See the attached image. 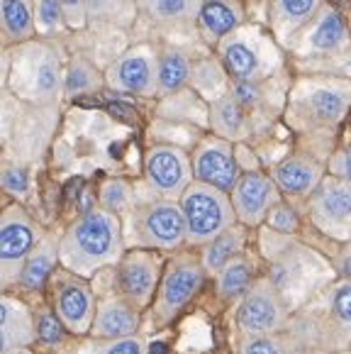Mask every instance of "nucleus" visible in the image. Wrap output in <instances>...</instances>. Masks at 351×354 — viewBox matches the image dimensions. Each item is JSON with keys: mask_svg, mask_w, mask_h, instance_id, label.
<instances>
[{"mask_svg": "<svg viewBox=\"0 0 351 354\" xmlns=\"http://www.w3.org/2000/svg\"><path fill=\"white\" fill-rule=\"evenodd\" d=\"M127 252L122 218L103 208L86 210L64 234H59L61 266L78 277L93 279L105 269H113Z\"/></svg>", "mask_w": 351, "mask_h": 354, "instance_id": "nucleus-1", "label": "nucleus"}, {"mask_svg": "<svg viewBox=\"0 0 351 354\" xmlns=\"http://www.w3.org/2000/svg\"><path fill=\"white\" fill-rule=\"evenodd\" d=\"M288 333L307 354L351 349V283L336 277L290 315Z\"/></svg>", "mask_w": 351, "mask_h": 354, "instance_id": "nucleus-2", "label": "nucleus"}, {"mask_svg": "<svg viewBox=\"0 0 351 354\" xmlns=\"http://www.w3.org/2000/svg\"><path fill=\"white\" fill-rule=\"evenodd\" d=\"M351 110V78L341 73H305L285 98V122L300 135L332 132Z\"/></svg>", "mask_w": 351, "mask_h": 354, "instance_id": "nucleus-3", "label": "nucleus"}, {"mask_svg": "<svg viewBox=\"0 0 351 354\" xmlns=\"http://www.w3.org/2000/svg\"><path fill=\"white\" fill-rule=\"evenodd\" d=\"M269 261L266 277L274 281L283 301L288 303L290 313L300 310L307 301L317 296L325 286H330L336 279L334 264L325 259L312 247L295 242L290 234L281 237V245L263 252Z\"/></svg>", "mask_w": 351, "mask_h": 354, "instance_id": "nucleus-4", "label": "nucleus"}, {"mask_svg": "<svg viewBox=\"0 0 351 354\" xmlns=\"http://www.w3.org/2000/svg\"><path fill=\"white\" fill-rule=\"evenodd\" d=\"M61 54L54 39H32L20 44V54H12L8 64V91L25 103L54 105L64 95Z\"/></svg>", "mask_w": 351, "mask_h": 354, "instance_id": "nucleus-5", "label": "nucleus"}, {"mask_svg": "<svg viewBox=\"0 0 351 354\" xmlns=\"http://www.w3.org/2000/svg\"><path fill=\"white\" fill-rule=\"evenodd\" d=\"M59 122V103H25L10 91L3 98V145L6 162L37 164L47 151Z\"/></svg>", "mask_w": 351, "mask_h": 354, "instance_id": "nucleus-6", "label": "nucleus"}, {"mask_svg": "<svg viewBox=\"0 0 351 354\" xmlns=\"http://www.w3.org/2000/svg\"><path fill=\"white\" fill-rule=\"evenodd\" d=\"M127 250L178 252L188 247V225L178 201H140L122 218Z\"/></svg>", "mask_w": 351, "mask_h": 354, "instance_id": "nucleus-7", "label": "nucleus"}, {"mask_svg": "<svg viewBox=\"0 0 351 354\" xmlns=\"http://www.w3.org/2000/svg\"><path fill=\"white\" fill-rule=\"evenodd\" d=\"M220 64L229 81H269L283 64L281 44L258 27H239L217 42Z\"/></svg>", "mask_w": 351, "mask_h": 354, "instance_id": "nucleus-8", "label": "nucleus"}, {"mask_svg": "<svg viewBox=\"0 0 351 354\" xmlns=\"http://www.w3.org/2000/svg\"><path fill=\"white\" fill-rule=\"evenodd\" d=\"M205 279L207 271L200 261V254L178 252L171 259H166L159 291L149 308L154 328H164L171 320H176V315L198 296Z\"/></svg>", "mask_w": 351, "mask_h": 354, "instance_id": "nucleus-9", "label": "nucleus"}, {"mask_svg": "<svg viewBox=\"0 0 351 354\" xmlns=\"http://www.w3.org/2000/svg\"><path fill=\"white\" fill-rule=\"evenodd\" d=\"M178 203H181L183 215H186L188 247L207 245L212 237L237 225V213H234L229 193L220 191L215 186L193 181Z\"/></svg>", "mask_w": 351, "mask_h": 354, "instance_id": "nucleus-10", "label": "nucleus"}, {"mask_svg": "<svg viewBox=\"0 0 351 354\" xmlns=\"http://www.w3.org/2000/svg\"><path fill=\"white\" fill-rule=\"evenodd\" d=\"M47 232L20 203H8L0 215V286L10 293L17 286L22 266Z\"/></svg>", "mask_w": 351, "mask_h": 354, "instance_id": "nucleus-11", "label": "nucleus"}, {"mask_svg": "<svg viewBox=\"0 0 351 354\" xmlns=\"http://www.w3.org/2000/svg\"><path fill=\"white\" fill-rule=\"evenodd\" d=\"M47 301L73 337L91 335L100 301L95 288L91 286V279L59 266L47 283Z\"/></svg>", "mask_w": 351, "mask_h": 354, "instance_id": "nucleus-12", "label": "nucleus"}, {"mask_svg": "<svg viewBox=\"0 0 351 354\" xmlns=\"http://www.w3.org/2000/svg\"><path fill=\"white\" fill-rule=\"evenodd\" d=\"M166 261L161 252L154 250H127L122 259L113 266V281L110 293H117L124 301L135 303L137 308L146 310L151 308L159 291L161 277H164Z\"/></svg>", "mask_w": 351, "mask_h": 354, "instance_id": "nucleus-13", "label": "nucleus"}, {"mask_svg": "<svg viewBox=\"0 0 351 354\" xmlns=\"http://www.w3.org/2000/svg\"><path fill=\"white\" fill-rule=\"evenodd\" d=\"M290 308L274 286L269 277H258V281L247 291L234 310V328L239 335H276L285 333L290 325Z\"/></svg>", "mask_w": 351, "mask_h": 354, "instance_id": "nucleus-14", "label": "nucleus"}, {"mask_svg": "<svg viewBox=\"0 0 351 354\" xmlns=\"http://www.w3.org/2000/svg\"><path fill=\"white\" fill-rule=\"evenodd\" d=\"M105 84L115 93L142 98L159 95V49L146 42L124 49L105 68Z\"/></svg>", "mask_w": 351, "mask_h": 354, "instance_id": "nucleus-15", "label": "nucleus"}, {"mask_svg": "<svg viewBox=\"0 0 351 354\" xmlns=\"http://www.w3.org/2000/svg\"><path fill=\"white\" fill-rule=\"evenodd\" d=\"M307 218L330 240L344 242L351 240V183L339 176L327 174L317 191L305 203Z\"/></svg>", "mask_w": 351, "mask_h": 354, "instance_id": "nucleus-16", "label": "nucleus"}, {"mask_svg": "<svg viewBox=\"0 0 351 354\" xmlns=\"http://www.w3.org/2000/svg\"><path fill=\"white\" fill-rule=\"evenodd\" d=\"M144 181L156 198L181 201L196 176L193 162L183 147L178 145H154L144 154Z\"/></svg>", "mask_w": 351, "mask_h": 354, "instance_id": "nucleus-17", "label": "nucleus"}, {"mask_svg": "<svg viewBox=\"0 0 351 354\" xmlns=\"http://www.w3.org/2000/svg\"><path fill=\"white\" fill-rule=\"evenodd\" d=\"M191 162L196 181L227 193H232V188L237 186V181L244 174L242 167H239L234 142L222 140L217 135H205L196 142L191 151Z\"/></svg>", "mask_w": 351, "mask_h": 354, "instance_id": "nucleus-18", "label": "nucleus"}, {"mask_svg": "<svg viewBox=\"0 0 351 354\" xmlns=\"http://www.w3.org/2000/svg\"><path fill=\"white\" fill-rule=\"evenodd\" d=\"M237 213V223H242L244 227H261L266 225L271 208L283 198L281 188L276 186L274 176L263 171H244L242 178L237 181V186L229 193Z\"/></svg>", "mask_w": 351, "mask_h": 354, "instance_id": "nucleus-19", "label": "nucleus"}, {"mask_svg": "<svg viewBox=\"0 0 351 354\" xmlns=\"http://www.w3.org/2000/svg\"><path fill=\"white\" fill-rule=\"evenodd\" d=\"M290 49L305 57H336L351 49V37L341 12L325 3L320 12L310 20V25L295 37Z\"/></svg>", "mask_w": 351, "mask_h": 354, "instance_id": "nucleus-20", "label": "nucleus"}, {"mask_svg": "<svg viewBox=\"0 0 351 354\" xmlns=\"http://www.w3.org/2000/svg\"><path fill=\"white\" fill-rule=\"evenodd\" d=\"M271 176H274L276 186L281 188L285 201L307 203L322 183V178L327 176V162L317 159L315 154H307V151H293L276 164Z\"/></svg>", "mask_w": 351, "mask_h": 354, "instance_id": "nucleus-21", "label": "nucleus"}, {"mask_svg": "<svg viewBox=\"0 0 351 354\" xmlns=\"http://www.w3.org/2000/svg\"><path fill=\"white\" fill-rule=\"evenodd\" d=\"M142 308L135 303L124 301L117 293H108L98 301L91 337L98 339H115V337H132L142 330Z\"/></svg>", "mask_w": 351, "mask_h": 354, "instance_id": "nucleus-22", "label": "nucleus"}, {"mask_svg": "<svg viewBox=\"0 0 351 354\" xmlns=\"http://www.w3.org/2000/svg\"><path fill=\"white\" fill-rule=\"evenodd\" d=\"M0 352L32 347L37 342L35 308H30L20 296L3 293L0 298Z\"/></svg>", "mask_w": 351, "mask_h": 354, "instance_id": "nucleus-23", "label": "nucleus"}, {"mask_svg": "<svg viewBox=\"0 0 351 354\" xmlns=\"http://www.w3.org/2000/svg\"><path fill=\"white\" fill-rule=\"evenodd\" d=\"M140 15L154 27L171 32H191L198 27V17L205 0H137Z\"/></svg>", "mask_w": 351, "mask_h": 354, "instance_id": "nucleus-24", "label": "nucleus"}, {"mask_svg": "<svg viewBox=\"0 0 351 354\" xmlns=\"http://www.w3.org/2000/svg\"><path fill=\"white\" fill-rule=\"evenodd\" d=\"M325 0H271V27L283 49H290L295 37L310 25Z\"/></svg>", "mask_w": 351, "mask_h": 354, "instance_id": "nucleus-25", "label": "nucleus"}, {"mask_svg": "<svg viewBox=\"0 0 351 354\" xmlns=\"http://www.w3.org/2000/svg\"><path fill=\"white\" fill-rule=\"evenodd\" d=\"M207 127L212 130V135L234 142V145L247 142L254 135L252 118L229 91L212 103H207Z\"/></svg>", "mask_w": 351, "mask_h": 354, "instance_id": "nucleus-26", "label": "nucleus"}, {"mask_svg": "<svg viewBox=\"0 0 351 354\" xmlns=\"http://www.w3.org/2000/svg\"><path fill=\"white\" fill-rule=\"evenodd\" d=\"M59 266H61V259H59V237L47 232L41 237L39 245L35 247L30 259L25 261V266H22L20 281H17L15 291L27 293V296L47 291L49 279L54 277V271Z\"/></svg>", "mask_w": 351, "mask_h": 354, "instance_id": "nucleus-27", "label": "nucleus"}, {"mask_svg": "<svg viewBox=\"0 0 351 354\" xmlns=\"http://www.w3.org/2000/svg\"><path fill=\"white\" fill-rule=\"evenodd\" d=\"M0 27L6 49L32 42L37 37L35 0H0Z\"/></svg>", "mask_w": 351, "mask_h": 354, "instance_id": "nucleus-28", "label": "nucleus"}, {"mask_svg": "<svg viewBox=\"0 0 351 354\" xmlns=\"http://www.w3.org/2000/svg\"><path fill=\"white\" fill-rule=\"evenodd\" d=\"M247 230L242 223L232 225L225 232H220L217 237H212L207 245L198 247V254H200V261L205 266L207 277H217V271L227 266L232 259H237L239 254H244V247H247Z\"/></svg>", "mask_w": 351, "mask_h": 354, "instance_id": "nucleus-29", "label": "nucleus"}, {"mask_svg": "<svg viewBox=\"0 0 351 354\" xmlns=\"http://www.w3.org/2000/svg\"><path fill=\"white\" fill-rule=\"evenodd\" d=\"M193 64L188 54L176 44H161L159 47V95L169 98L173 93L186 91L193 78Z\"/></svg>", "mask_w": 351, "mask_h": 354, "instance_id": "nucleus-30", "label": "nucleus"}, {"mask_svg": "<svg viewBox=\"0 0 351 354\" xmlns=\"http://www.w3.org/2000/svg\"><path fill=\"white\" fill-rule=\"evenodd\" d=\"M258 281L256 266H254L252 257L239 254L227 266L217 271L215 277V291L222 301H242L247 291Z\"/></svg>", "mask_w": 351, "mask_h": 354, "instance_id": "nucleus-31", "label": "nucleus"}, {"mask_svg": "<svg viewBox=\"0 0 351 354\" xmlns=\"http://www.w3.org/2000/svg\"><path fill=\"white\" fill-rule=\"evenodd\" d=\"M198 27L205 37L220 42L242 27V10L232 0H205L200 17H198Z\"/></svg>", "mask_w": 351, "mask_h": 354, "instance_id": "nucleus-32", "label": "nucleus"}, {"mask_svg": "<svg viewBox=\"0 0 351 354\" xmlns=\"http://www.w3.org/2000/svg\"><path fill=\"white\" fill-rule=\"evenodd\" d=\"M105 84V71H100L91 59L73 54L66 64V76H64V95L78 98V95L98 93Z\"/></svg>", "mask_w": 351, "mask_h": 354, "instance_id": "nucleus-33", "label": "nucleus"}, {"mask_svg": "<svg viewBox=\"0 0 351 354\" xmlns=\"http://www.w3.org/2000/svg\"><path fill=\"white\" fill-rule=\"evenodd\" d=\"M237 354H307V352L285 330V333H276V335H239Z\"/></svg>", "mask_w": 351, "mask_h": 354, "instance_id": "nucleus-34", "label": "nucleus"}, {"mask_svg": "<svg viewBox=\"0 0 351 354\" xmlns=\"http://www.w3.org/2000/svg\"><path fill=\"white\" fill-rule=\"evenodd\" d=\"M88 20L100 25L129 27L140 15L137 0H86Z\"/></svg>", "mask_w": 351, "mask_h": 354, "instance_id": "nucleus-35", "label": "nucleus"}, {"mask_svg": "<svg viewBox=\"0 0 351 354\" xmlns=\"http://www.w3.org/2000/svg\"><path fill=\"white\" fill-rule=\"evenodd\" d=\"M137 203H140V198H137L135 188H132L129 181H124V178H105L100 183L98 208L108 210V213L117 215V218H124Z\"/></svg>", "mask_w": 351, "mask_h": 354, "instance_id": "nucleus-36", "label": "nucleus"}, {"mask_svg": "<svg viewBox=\"0 0 351 354\" xmlns=\"http://www.w3.org/2000/svg\"><path fill=\"white\" fill-rule=\"evenodd\" d=\"M35 325H37V342H39L41 347H49V349L64 347L68 335H71L66 330V325L59 320L54 308L49 306V301L35 308Z\"/></svg>", "mask_w": 351, "mask_h": 354, "instance_id": "nucleus-37", "label": "nucleus"}, {"mask_svg": "<svg viewBox=\"0 0 351 354\" xmlns=\"http://www.w3.org/2000/svg\"><path fill=\"white\" fill-rule=\"evenodd\" d=\"M76 354H146V339L140 335L115 339H98L88 335L78 342Z\"/></svg>", "mask_w": 351, "mask_h": 354, "instance_id": "nucleus-38", "label": "nucleus"}, {"mask_svg": "<svg viewBox=\"0 0 351 354\" xmlns=\"http://www.w3.org/2000/svg\"><path fill=\"white\" fill-rule=\"evenodd\" d=\"M35 22L37 35H41V39H54L71 30L59 0H35Z\"/></svg>", "mask_w": 351, "mask_h": 354, "instance_id": "nucleus-39", "label": "nucleus"}, {"mask_svg": "<svg viewBox=\"0 0 351 354\" xmlns=\"http://www.w3.org/2000/svg\"><path fill=\"white\" fill-rule=\"evenodd\" d=\"M0 181H3V191L12 198H25L32 188V171L27 164L20 162H6L3 164V174H0Z\"/></svg>", "mask_w": 351, "mask_h": 354, "instance_id": "nucleus-40", "label": "nucleus"}, {"mask_svg": "<svg viewBox=\"0 0 351 354\" xmlns=\"http://www.w3.org/2000/svg\"><path fill=\"white\" fill-rule=\"evenodd\" d=\"M266 227L278 234H290V237H293L300 230V213H298V208H295V203L281 198L278 203L271 208L269 218H266Z\"/></svg>", "mask_w": 351, "mask_h": 354, "instance_id": "nucleus-41", "label": "nucleus"}, {"mask_svg": "<svg viewBox=\"0 0 351 354\" xmlns=\"http://www.w3.org/2000/svg\"><path fill=\"white\" fill-rule=\"evenodd\" d=\"M327 174L339 176L351 183V145L332 151L330 159H327Z\"/></svg>", "mask_w": 351, "mask_h": 354, "instance_id": "nucleus-42", "label": "nucleus"}, {"mask_svg": "<svg viewBox=\"0 0 351 354\" xmlns=\"http://www.w3.org/2000/svg\"><path fill=\"white\" fill-rule=\"evenodd\" d=\"M66 12V20L71 30H86L88 27V10H86V0H59Z\"/></svg>", "mask_w": 351, "mask_h": 354, "instance_id": "nucleus-43", "label": "nucleus"}, {"mask_svg": "<svg viewBox=\"0 0 351 354\" xmlns=\"http://www.w3.org/2000/svg\"><path fill=\"white\" fill-rule=\"evenodd\" d=\"M332 264H334V269H336V277L351 283V240L344 242V245L336 250Z\"/></svg>", "mask_w": 351, "mask_h": 354, "instance_id": "nucleus-44", "label": "nucleus"}, {"mask_svg": "<svg viewBox=\"0 0 351 354\" xmlns=\"http://www.w3.org/2000/svg\"><path fill=\"white\" fill-rule=\"evenodd\" d=\"M0 354H35L30 347H22V349H10V352H0Z\"/></svg>", "mask_w": 351, "mask_h": 354, "instance_id": "nucleus-45", "label": "nucleus"}, {"mask_svg": "<svg viewBox=\"0 0 351 354\" xmlns=\"http://www.w3.org/2000/svg\"><path fill=\"white\" fill-rule=\"evenodd\" d=\"M332 354H351V349H346V352H332Z\"/></svg>", "mask_w": 351, "mask_h": 354, "instance_id": "nucleus-46", "label": "nucleus"}]
</instances>
